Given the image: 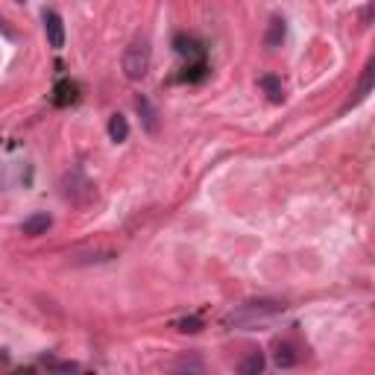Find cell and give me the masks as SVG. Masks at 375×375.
Masks as SVG:
<instances>
[{"mask_svg": "<svg viewBox=\"0 0 375 375\" xmlns=\"http://www.w3.org/2000/svg\"><path fill=\"white\" fill-rule=\"evenodd\" d=\"M176 369H203V364L200 361H188V357H185V361L176 364Z\"/></svg>", "mask_w": 375, "mask_h": 375, "instance_id": "5bb4252c", "label": "cell"}, {"mask_svg": "<svg viewBox=\"0 0 375 375\" xmlns=\"http://www.w3.org/2000/svg\"><path fill=\"white\" fill-rule=\"evenodd\" d=\"M176 329H179V332H185V334H197V332L203 329V322L191 317V320H182V322H176Z\"/></svg>", "mask_w": 375, "mask_h": 375, "instance_id": "4fadbf2b", "label": "cell"}, {"mask_svg": "<svg viewBox=\"0 0 375 375\" xmlns=\"http://www.w3.org/2000/svg\"><path fill=\"white\" fill-rule=\"evenodd\" d=\"M41 364H44V367H50V369H59V372H76V369H79L76 361H53V357H44Z\"/></svg>", "mask_w": 375, "mask_h": 375, "instance_id": "7c38bea8", "label": "cell"}, {"mask_svg": "<svg viewBox=\"0 0 375 375\" xmlns=\"http://www.w3.org/2000/svg\"><path fill=\"white\" fill-rule=\"evenodd\" d=\"M150 41L146 39H135L129 41V47L123 50V59H121V68H123V76L132 79V83H141V79L146 76V71H150Z\"/></svg>", "mask_w": 375, "mask_h": 375, "instance_id": "7a4b0ae2", "label": "cell"}, {"mask_svg": "<svg viewBox=\"0 0 375 375\" xmlns=\"http://www.w3.org/2000/svg\"><path fill=\"white\" fill-rule=\"evenodd\" d=\"M238 369L240 372H261V369H264V355H261V352H250L247 361H243Z\"/></svg>", "mask_w": 375, "mask_h": 375, "instance_id": "8fae6325", "label": "cell"}, {"mask_svg": "<svg viewBox=\"0 0 375 375\" xmlns=\"http://www.w3.org/2000/svg\"><path fill=\"white\" fill-rule=\"evenodd\" d=\"M273 364H275V367H282V369L296 367V364H299V352H296V346H293L290 340H275V343H273Z\"/></svg>", "mask_w": 375, "mask_h": 375, "instance_id": "5b68a950", "label": "cell"}, {"mask_svg": "<svg viewBox=\"0 0 375 375\" xmlns=\"http://www.w3.org/2000/svg\"><path fill=\"white\" fill-rule=\"evenodd\" d=\"M41 21H44V32H47V44L53 50H62L64 47V21L56 9H44L41 12Z\"/></svg>", "mask_w": 375, "mask_h": 375, "instance_id": "3957f363", "label": "cell"}, {"mask_svg": "<svg viewBox=\"0 0 375 375\" xmlns=\"http://www.w3.org/2000/svg\"><path fill=\"white\" fill-rule=\"evenodd\" d=\"M135 109H138V115H141L144 129H146L150 135H156V132H158V111H156V106L146 100L144 94H138V97H135Z\"/></svg>", "mask_w": 375, "mask_h": 375, "instance_id": "8992f818", "label": "cell"}, {"mask_svg": "<svg viewBox=\"0 0 375 375\" xmlns=\"http://www.w3.org/2000/svg\"><path fill=\"white\" fill-rule=\"evenodd\" d=\"M15 4H24V0H15Z\"/></svg>", "mask_w": 375, "mask_h": 375, "instance_id": "9a60e30c", "label": "cell"}, {"mask_svg": "<svg viewBox=\"0 0 375 375\" xmlns=\"http://www.w3.org/2000/svg\"><path fill=\"white\" fill-rule=\"evenodd\" d=\"M258 86L267 91L270 103H282V100H285V88H282V79L275 76V74H267V76H261V79H258Z\"/></svg>", "mask_w": 375, "mask_h": 375, "instance_id": "9c48e42d", "label": "cell"}, {"mask_svg": "<svg viewBox=\"0 0 375 375\" xmlns=\"http://www.w3.org/2000/svg\"><path fill=\"white\" fill-rule=\"evenodd\" d=\"M279 314H285V305L275 302V299H250L238 305L235 311L226 317V325L229 329H258V325H264L270 320H275Z\"/></svg>", "mask_w": 375, "mask_h": 375, "instance_id": "6da1fadb", "label": "cell"}, {"mask_svg": "<svg viewBox=\"0 0 375 375\" xmlns=\"http://www.w3.org/2000/svg\"><path fill=\"white\" fill-rule=\"evenodd\" d=\"M53 226V217L47 211H32V214L21 223V235L27 238H39V235H47V229Z\"/></svg>", "mask_w": 375, "mask_h": 375, "instance_id": "277c9868", "label": "cell"}, {"mask_svg": "<svg viewBox=\"0 0 375 375\" xmlns=\"http://www.w3.org/2000/svg\"><path fill=\"white\" fill-rule=\"evenodd\" d=\"M109 138L115 141V144H123L129 138V123H126V118L121 115V111L109 118Z\"/></svg>", "mask_w": 375, "mask_h": 375, "instance_id": "30bf717a", "label": "cell"}, {"mask_svg": "<svg viewBox=\"0 0 375 375\" xmlns=\"http://www.w3.org/2000/svg\"><path fill=\"white\" fill-rule=\"evenodd\" d=\"M372 76H375V64L369 62L367 68H364V76H361V86H357V91H355V97L349 100V106L346 109H352V106H361L367 97H369V91H372Z\"/></svg>", "mask_w": 375, "mask_h": 375, "instance_id": "ba28073f", "label": "cell"}, {"mask_svg": "<svg viewBox=\"0 0 375 375\" xmlns=\"http://www.w3.org/2000/svg\"><path fill=\"white\" fill-rule=\"evenodd\" d=\"M285 36H287V21L282 18V15H275V18L270 21V27H267L264 44L270 47V50H275V47H282V44H285Z\"/></svg>", "mask_w": 375, "mask_h": 375, "instance_id": "52a82bcc", "label": "cell"}]
</instances>
